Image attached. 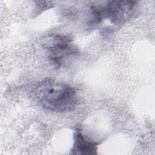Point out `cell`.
I'll list each match as a JSON object with an SVG mask.
<instances>
[{"mask_svg": "<svg viewBox=\"0 0 155 155\" xmlns=\"http://www.w3.org/2000/svg\"><path fill=\"white\" fill-rule=\"evenodd\" d=\"M36 97L44 109L58 113L74 110L78 105V96L74 88L55 79L47 78L36 87Z\"/></svg>", "mask_w": 155, "mask_h": 155, "instance_id": "obj_1", "label": "cell"}, {"mask_svg": "<svg viewBox=\"0 0 155 155\" xmlns=\"http://www.w3.org/2000/svg\"><path fill=\"white\" fill-rule=\"evenodd\" d=\"M136 2L134 1H110L102 4L91 6V24H97L103 19H108L115 25L128 20L134 13Z\"/></svg>", "mask_w": 155, "mask_h": 155, "instance_id": "obj_2", "label": "cell"}, {"mask_svg": "<svg viewBox=\"0 0 155 155\" xmlns=\"http://www.w3.org/2000/svg\"><path fill=\"white\" fill-rule=\"evenodd\" d=\"M41 45L46 50L50 62L57 68H59L66 59L78 53V48L73 45V39L67 35H47L41 39Z\"/></svg>", "mask_w": 155, "mask_h": 155, "instance_id": "obj_3", "label": "cell"}, {"mask_svg": "<svg viewBox=\"0 0 155 155\" xmlns=\"http://www.w3.org/2000/svg\"><path fill=\"white\" fill-rule=\"evenodd\" d=\"M97 144L87 139L81 131L77 130L74 133V142L71 154H96Z\"/></svg>", "mask_w": 155, "mask_h": 155, "instance_id": "obj_4", "label": "cell"}]
</instances>
